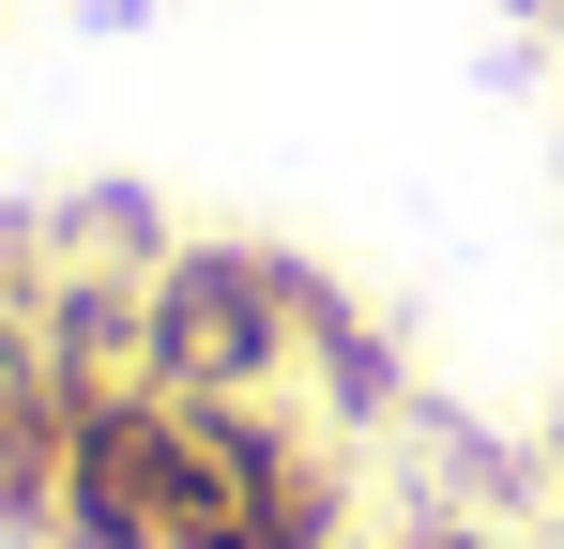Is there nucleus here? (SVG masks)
Here are the masks:
<instances>
[{
    "label": "nucleus",
    "mask_w": 564,
    "mask_h": 549,
    "mask_svg": "<svg viewBox=\"0 0 564 549\" xmlns=\"http://www.w3.org/2000/svg\"><path fill=\"white\" fill-rule=\"evenodd\" d=\"M305 321L321 290L260 245H169L153 290H138V381L153 397H275L305 366Z\"/></svg>",
    "instance_id": "1"
},
{
    "label": "nucleus",
    "mask_w": 564,
    "mask_h": 549,
    "mask_svg": "<svg viewBox=\"0 0 564 549\" xmlns=\"http://www.w3.org/2000/svg\"><path fill=\"white\" fill-rule=\"evenodd\" d=\"M77 366L46 352L31 321H0V535L15 549H62V428H77Z\"/></svg>",
    "instance_id": "2"
},
{
    "label": "nucleus",
    "mask_w": 564,
    "mask_h": 549,
    "mask_svg": "<svg viewBox=\"0 0 564 549\" xmlns=\"http://www.w3.org/2000/svg\"><path fill=\"white\" fill-rule=\"evenodd\" d=\"M381 549H503V535H473V519H412V535H381Z\"/></svg>",
    "instance_id": "3"
},
{
    "label": "nucleus",
    "mask_w": 564,
    "mask_h": 549,
    "mask_svg": "<svg viewBox=\"0 0 564 549\" xmlns=\"http://www.w3.org/2000/svg\"><path fill=\"white\" fill-rule=\"evenodd\" d=\"M550 15H564V0H550Z\"/></svg>",
    "instance_id": "4"
}]
</instances>
